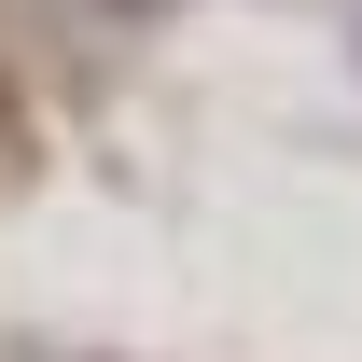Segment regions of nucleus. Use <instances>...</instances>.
I'll use <instances>...</instances> for the list:
<instances>
[{
  "mask_svg": "<svg viewBox=\"0 0 362 362\" xmlns=\"http://www.w3.org/2000/svg\"><path fill=\"white\" fill-rule=\"evenodd\" d=\"M112 14H181V0H112Z\"/></svg>",
  "mask_w": 362,
  "mask_h": 362,
  "instance_id": "1",
  "label": "nucleus"
}]
</instances>
